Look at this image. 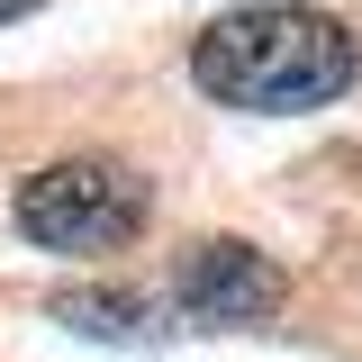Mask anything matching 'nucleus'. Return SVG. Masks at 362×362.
<instances>
[{"label": "nucleus", "instance_id": "20e7f679", "mask_svg": "<svg viewBox=\"0 0 362 362\" xmlns=\"http://www.w3.org/2000/svg\"><path fill=\"white\" fill-rule=\"evenodd\" d=\"M54 317L82 326V335H136V326H145V299H127V290H64Z\"/></svg>", "mask_w": 362, "mask_h": 362}, {"label": "nucleus", "instance_id": "f03ea898", "mask_svg": "<svg viewBox=\"0 0 362 362\" xmlns=\"http://www.w3.org/2000/svg\"><path fill=\"white\" fill-rule=\"evenodd\" d=\"M145 209H154V190L118 154H64V163H45L9 190L18 235L45 254H118L145 235Z\"/></svg>", "mask_w": 362, "mask_h": 362}, {"label": "nucleus", "instance_id": "39448f33", "mask_svg": "<svg viewBox=\"0 0 362 362\" xmlns=\"http://www.w3.org/2000/svg\"><path fill=\"white\" fill-rule=\"evenodd\" d=\"M28 9H45V0H0V28H9V18H28Z\"/></svg>", "mask_w": 362, "mask_h": 362}, {"label": "nucleus", "instance_id": "7ed1b4c3", "mask_svg": "<svg viewBox=\"0 0 362 362\" xmlns=\"http://www.w3.org/2000/svg\"><path fill=\"white\" fill-rule=\"evenodd\" d=\"M281 263L254 254V245H235V235H209V245H190L173 263V308L190 326H263L281 308Z\"/></svg>", "mask_w": 362, "mask_h": 362}, {"label": "nucleus", "instance_id": "f257e3e1", "mask_svg": "<svg viewBox=\"0 0 362 362\" xmlns=\"http://www.w3.org/2000/svg\"><path fill=\"white\" fill-rule=\"evenodd\" d=\"M354 64H362L354 28L335 9H308V0L235 9L218 28H199V45H190V82L226 109H254V118L326 109L335 90H354Z\"/></svg>", "mask_w": 362, "mask_h": 362}]
</instances>
